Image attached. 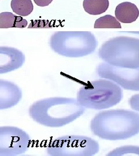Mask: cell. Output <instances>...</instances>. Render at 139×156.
Masks as SVG:
<instances>
[{
  "instance_id": "cell-1",
  "label": "cell",
  "mask_w": 139,
  "mask_h": 156,
  "mask_svg": "<svg viewBox=\"0 0 139 156\" xmlns=\"http://www.w3.org/2000/svg\"><path fill=\"white\" fill-rule=\"evenodd\" d=\"M85 111L86 108L77 98L54 97L34 102L28 109V115L41 126L59 128L74 122Z\"/></svg>"
},
{
  "instance_id": "cell-2",
  "label": "cell",
  "mask_w": 139,
  "mask_h": 156,
  "mask_svg": "<svg viewBox=\"0 0 139 156\" xmlns=\"http://www.w3.org/2000/svg\"><path fill=\"white\" fill-rule=\"evenodd\" d=\"M90 127L102 140H128L139 134V114L126 109L100 112L92 119Z\"/></svg>"
},
{
  "instance_id": "cell-3",
  "label": "cell",
  "mask_w": 139,
  "mask_h": 156,
  "mask_svg": "<svg viewBox=\"0 0 139 156\" xmlns=\"http://www.w3.org/2000/svg\"><path fill=\"white\" fill-rule=\"evenodd\" d=\"M123 91L116 83L101 79L88 82L79 90L77 99L86 108L102 110L119 104L123 99Z\"/></svg>"
},
{
  "instance_id": "cell-4",
  "label": "cell",
  "mask_w": 139,
  "mask_h": 156,
  "mask_svg": "<svg viewBox=\"0 0 139 156\" xmlns=\"http://www.w3.org/2000/svg\"><path fill=\"white\" fill-rule=\"evenodd\" d=\"M100 55L111 66L139 68V40L124 38L112 39L102 47Z\"/></svg>"
},
{
  "instance_id": "cell-5",
  "label": "cell",
  "mask_w": 139,
  "mask_h": 156,
  "mask_svg": "<svg viewBox=\"0 0 139 156\" xmlns=\"http://www.w3.org/2000/svg\"><path fill=\"white\" fill-rule=\"evenodd\" d=\"M51 46L63 56L78 57L86 56L93 51L96 40L89 33L61 32L52 37Z\"/></svg>"
},
{
  "instance_id": "cell-6",
  "label": "cell",
  "mask_w": 139,
  "mask_h": 156,
  "mask_svg": "<svg viewBox=\"0 0 139 156\" xmlns=\"http://www.w3.org/2000/svg\"><path fill=\"white\" fill-rule=\"evenodd\" d=\"M100 146L96 140L82 135H66L52 140L46 147L49 156H92Z\"/></svg>"
},
{
  "instance_id": "cell-7",
  "label": "cell",
  "mask_w": 139,
  "mask_h": 156,
  "mask_svg": "<svg viewBox=\"0 0 139 156\" xmlns=\"http://www.w3.org/2000/svg\"><path fill=\"white\" fill-rule=\"evenodd\" d=\"M30 144V136L22 129L13 126L0 127V156L22 155Z\"/></svg>"
},
{
  "instance_id": "cell-8",
  "label": "cell",
  "mask_w": 139,
  "mask_h": 156,
  "mask_svg": "<svg viewBox=\"0 0 139 156\" xmlns=\"http://www.w3.org/2000/svg\"><path fill=\"white\" fill-rule=\"evenodd\" d=\"M98 76L116 83L123 89L139 91V68L131 69L101 64L97 68Z\"/></svg>"
},
{
  "instance_id": "cell-9",
  "label": "cell",
  "mask_w": 139,
  "mask_h": 156,
  "mask_svg": "<svg viewBox=\"0 0 139 156\" xmlns=\"http://www.w3.org/2000/svg\"><path fill=\"white\" fill-rule=\"evenodd\" d=\"M24 56L20 50L8 47L0 49V73L4 74L16 70L22 67Z\"/></svg>"
},
{
  "instance_id": "cell-10",
  "label": "cell",
  "mask_w": 139,
  "mask_h": 156,
  "mask_svg": "<svg viewBox=\"0 0 139 156\" xmlns=\"http://www.w3.org/2000/svg\"><path fill=\"white\" fill-rule=\"evenodd\" d=\"M22 91L16 84L0 79V109H7L16 105L22 98Z\"/></svg>"
},
{
  "instance_id": "cell-11",
  "label": "cell",
  "mask_w": 139,
  "mask_h": 156,
  "mask_svg": "<svg viewBox=\"0 0 139 156\" xmlns=\"http://www.w3.org/2000/svg\"><path fill=\"white\" fill-rule=\"evenodd\" d=\"M117 20L123 23H132L135 22L139 16L137 6L130 2H123L117 5L115 11Z\"/></svg>"
},
{
  "instance_id": "cell-12",
  "label": "cell",
  "mask_w": 139,
  "mask_h": 156,
  "mask_svg": "<svg viewBox=\"0 0 139 156\" xmlns=\"http://www.w3.org/2000/svg\"><path fill=\"white\" fill-rule=\"evenodd\" d=\"M27 21L22 17L16 16L11 12H5L0 13V28H25Z\"/></svg>"
},
{
  "instance_id": "cell-13",
  "label": "cell",
  "mask_w": 139,
  "mask_h": 156,
  "mask_svg": "<svg viewBox=\"0 0 139 156\" xmlns=\"http://www.w3.org/2000/svg\"><path fill=\"white\" fill-rule=\"evenodd\" d=\"M108 6V0H83L85 11L92 15H98L106 12Z\"/></svg>"
},
{
  "instance_id": "cell-14",
  "label": "cell",
  "mask_w": 139,
  "mask_h": 156,
  "mask_svg": "<svg viewBox=\"0 0 139 156\" xmlns=\"http://www.w3.org/2000/svg\"><path fill=\"white\" fill-rule=\"evenodd\" d=\"M11 6L12 11L20 16H27L34 9L31 0H12Z\"/></svg>"
},
{
  "instance_id": "cell-15",
  "label": "cell",
  "mask_w": 139,
  "mask_h": 156,
  "mask_svg": "<svg viewBox=\"0 0 139 156\" xmlns=\"http://www.w3.org/2000/svg\"><path fill=\"white\" fill-rule=\"evenodd\" d=\"M95 28H121V25L116 17L110 15L100 17L95 23Z\"/></svg>"
},
{
  "instance_id": "cell-16",
  "label": "cell",
  "mask_w": 139,
  "mask_h": 156,
  "mask_svg": "<svg viewBox=\"0 0 139 156\" xmlns=\"http://www.w3.org/2000/svg\"><path fill=\"white\" fill-rule=\"evenodd\" d=\"M139 156V146H124L116 148L107 154L108 156Z\"/></svg>"
},
{
  "instance_id": "cell-17",
  "label": "cell",
  "mask_w": 139,
  "mask_h": 156,
  "mask_svg": "<svg viewBox=\"0 0 139 156\" xmlns=\"http://www.w3.org/2000/svg\"><path fill=\"white\" fill-rule=\"evenodd\" d=\"M51 22L46 20H35L31 22L28 26V28H52Z\"/></svg>"
},
{
  "instance_id": "cell-18",
  "label": "cell",
  "mask_w": 139,
  "mask_h": 156,
  "mask_svg": "<svg viewBox=\"0 0 139 156\" xmlns=\"http://www.w3.org/2000/svg\"><path fill=\"white\" fill-rule=\"evenodd\" d=\"M129 104L134 111L139 112V94L132 95L129 100Z\"/></svg>"
},
{
  "instance_id": "cell-19",
  "label": "cell",
  "mask_w": 139,
  "mask_h": 156,
  "mask_svg": "<svg viewBox=\"0 0 139 156\" xmlns=\"http://www.w3.org/2000/svg\"><path fill=\"white\" fill-rule=\"evenodd\" d=\"M35 4L39 6H46L49 5L53 0H34Z\"/></svg>"
}]
</instances>
